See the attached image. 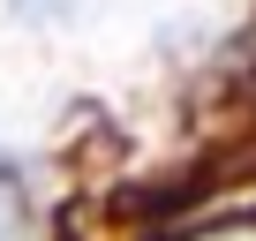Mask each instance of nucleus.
I'll return each mask as SVG.
<instances>
[{
  "label": "nucleus",
  "instance_id": "1",
  "mask_svg": "<svg viewBox=\"0 0 256 241\" xmlns=\"http://www.w3.org/2000/svg\"><path fill=\"white\" fill-rule=\"evenodd\" d=\"M60 8H76V0H8L16 23H30V16H60Z\"/></svg>",
  "mask_w": 256,
  "mask_h": 241
},
{
  "label": "nucleus",
  "instance_id": "2",
  "mask_svg": "<svg viewBox=\"0 0 256 241\" xmlns=\"http://www.w3.org/2000/svg\"><path fill=\"white\" fill-rule=\"evenodd\" d=\"M0 241H8V204H0Z\"/></svg>",
  "mask_w": 256,
  "mask_h": 241
}]
</instances>
